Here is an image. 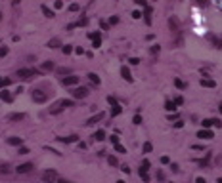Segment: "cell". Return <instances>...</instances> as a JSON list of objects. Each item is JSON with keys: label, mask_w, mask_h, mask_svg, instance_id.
I'll list each match as a JSON object with an SVG mask.
<instances>
[{"label": "cell", "mask_w": 222, "mask_h": 183, "mask_svg": "<svg viewBox=\"0 0 222 183\" xmlns=\"http://www.w3.org/2000/svg\"><path fill=\"white\" fill-rule=\"evenodd\" d=\"M6 54H8V48H6V46H4V48H0V55L4 57V55H6Z\"/></svg>", "instance_id": "40"}, {"label": "cell", "mask_w": 222, "mask_h": 183, "mask_svg": "<svg viewBox=\"0 0 222 183\" xmlns=\"http://www.w3.org/2000/svg\"><path fill=\"white\" fill-rule=\"evenodd\" d=\"M220 113H222V105H220Z\"/></svg>", "instance_id": "54"}, {"label": "cell", "mask_w": 222, "mask_h": 183, "mask_svg": "<svg viewBox=\"0 0 222 183\" xmlns=\"http://www.w3.org/2000/svg\"><path fill=\"white\" fill-rule=\"evenodd\" d=\"M54 69V63L52 61H46V63H42V71H52Z\"/></svg>", "instance_id": "24"}, {"label": "cell", "mask_w": 222, "mask_h": 183, "mask_svg": "<svg viewBox=\"0 0 222 183\" xmlns=\"http://www.w3.org/2000/svg\"><path fill=\"white\" fill-rule=\"evenodd\" d=\"M33 168H35V164H33V162H25V164H19L15 170H17V174H29Z\"/></svg>", "instance_id": "8"}, {"label": "cell", "mask_w": 222, "mask_h": 183, "mask_svg": "<svg viewBox=\"0 0 222 183\" xmlns=\"http://www.w3.org/2000/svg\"><path fill=\"white\" fill-rule=\"evenodd\" d=\"M8 84H10V78H0V88H4Z\"/></svg>", "instance_id": "32"}, {"label": "cell", "mask_w": 222, "mask_h": 183, "mask_svg": "<svg viewBox=\"0 0 222 183\" xmlns=\"http://www.w3.org/2000/svg\"><path fill=\"white\" fill-rule=\"evenodd\" d=\"M184 126V122H182V120H176V122H174V128H182Z\"/></svg>", "instance_id": "39"}, {"label": "cell", "mask_w": 222, "mask_h": 183, "mask_svg": "<svg viewBox=\"0 0 222 183\" xmlns=\"http://www.w3.org/2000/svg\"><path fill=\"white\" fill-rule=\"evenodd\" d=\"M69 10H71V12H79V4H71Z\"/></svg>", "instance_id": "38"}, {"label": "cell", "mask_w": 222, "mask_h": 183, "mask_svg": "<svg viewBox=\"0 0 222 183\" xmlns=\"http://www.w3.org/2000/svg\"><path fill=\"white\" fill-rule=\"evenodd\" d=\"M48 46H50V48H57V46H59V40H57V38H52L50 42H48Z\"/></svg>", "instance_id": "27"}, {"label": "cell", "mask_w": 222, "mask_h": 183, "mask_svg": "<svg viewBox=\"0 0 222 183\" xmlns=\"http://www.w3.org/2000/svg\"><path fill=\"white\" fill-rule=\"evenodd\" d=\"M197 137H201V139H213V132H211L209 128H203V130H199V132H197Z\"/></svg>", "instance_id": "9"}, {"label": "cell", "mask_w": 222, "mask_h": 183, "mask_svg": "<svg viewBox=\"0 0 222 183\" xmlns=\"http://www.w3.org/2000/svg\"><path fill=\"white\" fill-rule=\"evenodd\" d=\"M102 118H103V113H98L96 116H92V118H90L88 122H86V124H96V122H100Z\"/></svg>", "instance_id": "18"}, {"label": "cell", "mask_w": 222, "mask_h": 183, "mask_svg": "<svg viewBox=\"0 0 222 183\" xmlns=\"http://www.w3.org/2000/svg\"><path fill=\"white\" fill-rule=\"evenodd\" d=\"M165 109H167V111H174V109H176V103H174V101H167Z\"/></svg>", "instance_id": "23"}, {"label": "cell", "mask_w": 222, "mask_h": 183, "mask_svg": "<svg viewBox=\"0 0 222 183\" xmlns=\"http://www.w3.org/2000/svg\"><path fill=\"white\" fill-rule=\"evenodd\" d=\"M130 63H132V65H138V63H140V59H136V57H132V59H130Z\"/></svg>", "instance_id": "49"}, {"label": "cell", "mask_w": 222, "mask_h": 183, "mask_svg": "<svg viewBox=\"0 0 222 183\" xmlns=\"http://www.w3.org/2000/svg\"><path fill=\"white\" fill-rule=\"evenodd\" d=\"M57 183H71V181H67V179H57Z\"/></svg>", "instance_id": "51"}, {"label": "cell", "mask_w": 222, "mask_h": 183, "mask_svg": "<svg viewBox=\"0 0 222 183\" xmlns=\"http://www.w3.org/2000/svg\"><path fill=\"white\" fill-rule=\"evenodd\" d=\"M121 76H123L125 80H128V82H132V76H130V71H128L127 67H121Z\"/></svg>", "instance_id": "13"}, {"label": "cell", "mask_w": 222, "mask_h": 183, "mask_svg": "<svg viewBox=\"0 0 222 183\" xmlns=\"http://www.w3.org/2000/svg\"><path fill=\"white\" fill-rule=\"evenodd\" d=\"M54 6H56V8H61V6H63V2H61V0H56V4H54Z\"/></svg>", "instance_id": "48"}, {"label": "cell", "mask_w": 222, "mask_h": 183, "mask_svg": "<svg viewBox=\"0 0 222 183\" xmlns=\"http://www.w3.org/2000/svg\"><path fill=\"white\" fill-rule=\"evenodd\" d=\"M71 105H73V101H71V99H61V101H57L56 105H54V107L50 109V114H57V113H61V111H63L65 107H71Z\"/></svg>", "instance_id": "2"}, {"label": "cell", "mask_w": 222, "mask_h": 183, "mask_svg": "<svg viewBox=\"0 0 222 183\" xmlns=\"http://www.w3.org/2000/svg\"><path fill=\"white\" fill-rule=\"evenodd\" d=\"M63 52H65V54H71V52H73V48H71V46H63Z\"/></svg>", "instance_id": "41"}, {"label": "cell", "mask_w": 222, "mask_h": 183, "mask_svg": "<svg viewBox=\"0 0 222 183\" xmlns=\"http://www.w3.org/2000/svg\"><path fill=\"white\" fill-rule=\"evenodd\" d=\"M195 183H205V179H203V177H197V179H195Z\"/></svg>", "instance_id": "50"}, {"label": "cell", "mask_w": 222, "mask_h": 183, "mask_svg": "<svg viewBox=\"0 0 222 183\" xmlns=\"http://www.w3.org/2000/svg\"><path fill=\"white\" fill-rule=\"evenodd\" d=\"M42 181L44 183H56L57 181V174L54 170H46L44 174H42Z\"/></svg>", "instance_id": "5"}, {"label": "cell", "mask_w": 222, "mask_h": 183, "mask_svg": "<svg viewBox=\"0 0 222 183\" xmlns=\"http://www.w3.org/2000/svg\"><path fill=\"white\" fill-rule=\"evenodd\" d=\"M107 162H109L111 166H117V164H119V162H117V157H107Z\"/></svg>", "instance_id": "31"}, {"label": "cell", "mask_w": 222, "mask_h": 183, "mask_svg": "<svg viewBox=\"0 0 222 183\" xmlns=\"http://www.w3.org/2000/svg\"><path fill=\"white\" fill-rule=\"evenodd\" d=\"M113 147H115V151H117V153H121V155H123V153H127V149H125V147L121 145V143H117V145H113Z\"/></svg>", "instance_id": "28"}, {"label": "cell", "mask_w": 222, "mask_h": 183, "mask_svg": "<svg viewBox=\"0 0 222 183\" xmlns=\"http://www.w3.org/2000/svg\"><path fill=\"white\" fill-rule=\"evenodd\" d=\"M61 82H63V86H75V84H79V76H65Z\"/></svg>", "instance_id": "10"}, {"label": "cell", "mask_w": 222, "mask_h": 183, "mask_svg": "<svg viewBox=\"0 0 222 183\" xmlns=\"http://www.w3.org/2000/svg\"><path fill=\"white\" fill-rule=\"evenodd\" d=\"M90 38L94 40V48H98V46L102 44V34H100V32H96V34H90Z\"/></svg>", "instance_id": "15"}, {"label": "cell", "mask_w": 222, "mask_h": 183, "mask_svg": "<svg viewBox=\"0 0 222 183\" xmlns=\"http://www.w3.org/2000/svg\"><path fill=\"white\" fill-rule=\"evenodd\" d=\"M27 153H29L27 147H19V155H27Z\"/></svg>", "instance_id": "37"}, {"label": "cell", "mask_w": 222, "mask_h": 183, "mask_svg": "<svg viewBox=\"0 0 222 183\" xmlns=\"http://www.w3.org/2000/svg\"><path fill=\"white\" fill-rule=\"evenodd\" d=\"M40 10H42V13H44L46 17H54V12H52V10H48V6H42Z\"/></svg>", "instance_id": "22"}, {"label": "cell", "mask_w": 222, "mask_h": 183, "mask_svg": "<svg viewBox=\"0 0 222 183\" xmlns=\"http://www.w3.org/2000/svg\"><path fill=\"white\" fill-rule=\"evenodd\" d=\"M216 183H222V179H218V181H216Z\"/></svg>", "instance_id": "52"}, {"label": "cell", "mask_w": 222, "mask_h": 183, "mask_svg": "<svg viewBox=\"0 0 222 183\" xmlns=\"http://www.w3.org/2000/svg\"><path fill=\"white\" fill-rule=\"evenodd\" d=\"M140 177H142V179H144V181H149V176H147V172H144V170H140Z\"/></svg>", "instance_id": "30"}, {"label": "cell", "mask_w": 222, "mask_h": 183, "mask_svg": "<svg viewBox=\"0 0 222 183\" xmlns=\"http://www.w3.org/2000/svg\"><path fill=\"white\" fill-rule=\"evenodd\" d=\"M161 162H163V164H169L171 160H169V157H161Z\"/></svg>", "instance_id": "43"}, {"label": "cell", "mask_w": 222, "mask_h": 183, "mask_svg": "<svg viewBox=\"0 0 222 183\" xmlns=\"http://www.w3.org/2000/svg\"><path fill=\"white\" fill-rule=\"evenodd\" d=\"M111 143L117 145V143H119V135H111Z\"/></svg>", "instance_id": "36"}, {"label": "cell", "mask_w": 222, "mask_h": 183, "mask_svg": "<svg viewBox=\"0 0 222 183\" xmlns=\"http://www.w3.org/2000/svg\"><path fill=\"white\" fill-rule=\"evenodd\" d=\"M0 172H2V174H8V172H10V168H8V166H2V168H0Z\"/></svg>", "instance_id": "46"}, {"label": "cell", "mask_w": 222, "mask_h": 183, "mask_svg": "<svg viewBox=\"0 0 222 183\" xmlns=\"http://www.w3.org/2000/svg\"><path fill=\"white\" fill-rule=\"evenodd\" d=\"M0 99L2 101H6V103H12V94H10V92H6V90H2V92H0Z\"/></svg>", "instance_id": "11"}, {"label": "cell", "mask_w": 222, "mask_h": 183, "mask_svg": "<svg viewBox=\"0 0 222 183\" xmlns=\"http://www.w3.org/2000/svg\"><path fill=\"white\" fill-rule=\"evenodd\" d=\"M149 15H151V10H149V8H146V23H147V25L151 23V17H149Z\"/></svg>", "instance_id": "29"}, {"label": "cell", "mask_w": 222, "mask_h": 183, "mask_svg": "<svg viewBox=\"0 0 222 183\" xmlns=\"http://www.w3.org/2000/svg\"><path fill=\"white\" fill-rule=\"evenodd\" d=\"M8 118H10V120H23V118H25V114H23V113H12Z\"/></svg>", "instance_id": "19"}, {"label": "cell", "mask_w": 222, "mask_h": 183, "mask_svg": "<svg viewBox=\"0 0 222 183\" xmlns=\"http://www.w3.org/2000/svg\"><path fill=\"white\" fill-rule=\"evenodd\" d=\"M174 86H176L178 90H184V88H186V84L182 82V80H180V78H176V80H174Z\"/></svg>", "instance_id": "25"}, {"label": "cell", "mask_w": 222, "mask_h": 183, "mask_svg": "<svg viewBox=\"0 0 222 183\" xmlns=\"http://www.w3.org/2000/svg\"><path fill=\"white\" fill-rule=\"evenodd\" d=\"M71 95H73L75 99H84V97L88 95V88H84V86H79V88L71 90Z\"/></svg>", "instance_id": "3"}, {"label": "cell", "mask_w": 222, "mask_h": 183, "mask_svg": "<svg viewBox=\"0 0 222 183\" xmlns=\"http://www.w3.org/2000/svg\"><path fill=\"white\" fill-rule=\"evenodd\" d=\"M209 40L213 42V44H215V48H220V50H222V40H220V38H216V36H209Z\"/></svg>", "instance_id": "20"}, {"label": "cell", "mask_w": 222, "mask_h": 183, "mask_svg": "<svg viewBox=\"0 0 222 183\" xmlns=\"http://www.w3.org/2000/svg\"><path fill=\"white\" fill-rule=\"evenodd\" d=\"M138 6H142V8H147V4H146V0H134Z\"/></svg>", "instance_id": "34"}, {"label": "cell", "mask_w": 222, "mask_h": 183, "mask_svg": "<svg viewBox=\"0 0 222 183\" xmlns=\"http://www.w3.org/2000/svg\"><path fill=\"white\" fill-rule=\"evenodd\" d=\"M151 151H153V145L149 141H146V143H144V153H151Z\"/></svg>", "instance_id": "26"}, {"label": "cell", "mask_w": 222, "mask_h": 183, "mask_svg": "<svg viewBox=\"0 0 222 183\" xmlns=\"http://www.w3.org/2000/svg\"><path fill=\"white\" fill-rule=\"evenodd\" d=\"M117 183H125V181H117Z\"/></svg>", "instance_id": "53"}, {"label": "cell", "mask_w": 222, "mask_h": 183, "mask_svg": "<svg viewBox=\"0 0 222 183\" xmlns=\"http://www.w3.org/2000/svg\"><path fill=\"white\" fill-rule=\"evenodd\" d=\"M132 17L134 19H140V17H142V13H140V12H132Z\"/></svg>", "instance_id": "42"}, {"label": "cell", "mask_w": 222, "mask_h": 183, "mask_svg": "<svg viewBox=\"0 0 222 183\" xmlns=\"http://www.w3.org/2000/svg\"><path fill=\"white\" fill-rule=\"evenodd\" d=\"M195 4H197V6H207V4H209V2H207V0H195Z\"/></svg>", "instance_id": "33"}, {"label": "cell", "mask_w": 222, "mask_h": 183, "mask_svg": "<svg viewBox=\"0 0 222 183\" xmlns=\"http://www.w3.org/2000/svg\"><path fill=\"white\" fill-rule=\"evenodd\" d=\"M169 27H171V31L174 32V34H176V40L180 42V29H178V21L171 17V19H169Z\"/></svg>", "instance_id": "7"}, {"label": "cell", "mask_w": 222, "mask_h": 183, "mask_svg": "<svg viewBox=\"0 0 222 183\" xmlns=\"http://www.w3.org/2000/svg\"><path fill=\"white\" fill-rule=\"evenodd\" d=\"M48 99V94H44L42 90H33V101L35 103H46Z\"/></svg>", "instance_id": "4"}, {"label": "cell", "mask_w": 222, "mask_h": 183, "mask_svg": "<svg viewBox=\"0 0 222 183\" xmlns=\"http://www.w3.org/2000/svg\"><path fill=\"white\" fill-rule=\"evenodd\" d=\"M57 73H59V75H67V73H69V69H57Z\"/></svg>", "instance_id": "44"}, {"label": "cell", "mask_w": 222, "mask_h": 183, "mask_svg": "<svg viewBox=\"0 0 222 183\" xmlns=\"http://www.w3.org/2000/svg\"><path fill=\"white\" fill-rule=\"evenodd\" d=\"M201 86H203V88H215L216 82L211 80V78H201Z\"/></svg>", "instance_id": "12"}, {"label": "cell", "mask_w": 222, "mask_h": 183, "mask_svg": "<svg viewBox=\"0 0 222 183\" xmlns=\"http://www.w3.org/2000/svg\"><path fill=\"white\" fill-rule=\"evenodd\" d=\"M88 78H90V82H92V84H96V86H100V78H98V76H96L94 73H90V75H88Z\"/></svg>", "instance_id": "21"}, {"label": "cell", "mask_w": 222, "mask_h": 183, "mask_svg": "<svg viewBox=\"0 0 222 183\" xmlns=\"http://www.w3.org/2000/svg\"><path fill=\"white\" fill-rule=\"evenodd\" d=\"M23 143L21 141V137H8V145H13V147H19Z\"/></svg>", "instance_id": "16"}, {"label": "cell", "mask_w": 222, "mask_h": 183, "mask_svg": "<svg viewBox=\"0 0 222 183\" xmlns=\"http://www.w3.org/2000/svg\"><path fill=\"white\" fill-rule=\"evenodd\" d=\"M107 101H109V105L113 107V111H111V116H117V114H121V111H123V109H121V105L117 103V101H115V97H111V95H109Z\"/></svg>", "instance_id": "6"}, {"label": "cell", "mask_w": 222, "mask_h": 183, "mask_svg": "<svg viewBox=\"0 0 222 183\" xmlns=\"http://www.w3.org/2000/svg\"><path fill=\"white\" fill-rule=\"evenodd\" d=\"M142 122V116L140 114H134V124H140Z\"/></svg>", "instance_id": "35"}, {"label": "cell", "mask_w": 222, "mask_h": 183, "mask_svg": "<svg viewBox=\"0 0 222 183\" xmlns=\"http://www.w3.org/2000/svg\"><path fill=\"white\" fill-rule=\"evenodd\" d=\"M151 54H159V46H157V44H155V46L151 48Z\"/></svg>", "instance_id": "47"}, {"label": "cell", "mask_w": 222, "mask_h": 183, "mask_svg": "<svg viewBox=\"0 0 222 183\" xmlns=\"http://www.w3.org/2000/svg\"><path fill=\"white\" fill-rule=\"evenodd\" d=\"M77 135H67V137H57V141H61V143H75L77 141Z\"/></svg>", "instance_id": "14"}, {"label": "cell", "mask_w": 222, "mask_h": 183, "mask_svg": "<svg viewBox=\"0 0 222 183\" xmlns=\"http://www.w3.org/2000/svg\"><path fill=\"white\" fill-rule=\"evenodd\" d=\"M92 137H94L96 141H103V139H105V132H103V130H98V132H96Z\"/></svg>", "instance_id": "17"}, {"label": "cell", "mask_w": 222, "mask_h": 183, "mask_svg": "<svg viewBox=\"0 0 222 183\" xmlns=\"http://www.w3.org/2000/svg\"><path fill=\"white\" fill-rule=\"evenodd\" d=\"M182 101H184L182 97H174V103H176V105H182Z\"/></svg>", "instance_id": "45"}, {"label": "cell", "mask_w": 222, "mask_h": 183, "mask_svg": "<svg viewBox=\"0 0 222 183\" xmlns=\"http://www.w3.org/2000/svg\"><path fill=\"white\" fill-rule=\"evenodd\" d=\"M38 75H40V71H38V69H19L17 71V76L21 78V80H29V78L38 76Z\"/></svg>", "instance_id": "1"}]
</instances>
